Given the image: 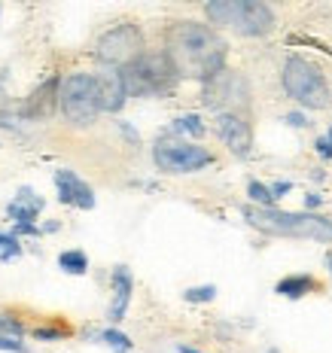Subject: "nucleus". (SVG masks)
<instances>
[{
	"mask_svg": "<svg viewBox=\"0 0 332 353\" xmlns=\"http://www.w3.org/2000/svg\"><path fill=\"white\" fill-rule=\"evenodd\" d=\"M52 183H55V195L64 208H73V210H95L98 204V195L88 183L79 176L77 171L70 168H58L52 174Z\"/></svg>",
	"mask_w": 332,
	"mask_h": 353,
	"instance_id": "obj_11",
	"label": "nucleus"
},
{
	"mask_svg": "<svg viewBox=\"0 0 332 353\" xmlns=\"http://www.w3.org/2000/svg\"><path fill=\"white\" fill-rule=\"evenodd\" d=\"M204 131H208V125H204V119L198 113H183L177 116V119H171V125H168L165 131H162V137H174V141H186V137H204Z\"/></svg>",
	"mask_w": 332,
	"mask_h": 353,
	"instance_id": "obj_16",
	"label": "nucleus"
},
{
	"mask_svg": "<svg viewBox=\"0 0 332 353\" xmlns=\"http://www.w3.org/2000/svg\"><path fill=\"white\" fill-rule=\"evenodd\" d=\"M204 16L241 37H265L277 25L275 10L262 0H213L204 3Z\"/></svg>",
	"mask_w": 332,
	"mask_h": 353,
	"instance_id": "obj_4",
	"label": "nucleus"
},
{
	"mask_svg": "<svg viewBox=\"0 0 332 353\" xmlns=\"http://www.w3.org/2000/svg\"><path fill=\"white\" fill-rule=\"evenodd\" d=\"M247 198H250V204L253 208H275V198H271V192H268V186L265 183H260V180H250L247 183Z\"/></svg>",
	"mask_w": 332,
	"mask_h": 353,
	"instance_id": "obj_21",
	"label": "nucleus"
},
{
	"mask_svg": "<svg viewBox=\"0 0 332 353\" xmlns=\"http://www.w3.org/2000/svg\"><path fill=\"white\" fill-rule=\"evenodd\" d=\"M28 335H31L34 341H64V338L73 335V326L64 320H49V323H37V326H31Z\"/></svg>",
	"mask_w": 332,
	"mask_h": 353,
	"instance_id": "obj_18",
	"label": "nucleus"
},
{
	"mask_svg": "<svg viewBox=\"0 0 332 353\" xmlns=\"http://www.w3.org/2000/svg\"><path fill=\"white\" fill-rule=\"evenodd\" d=\"M153 161L162 174H198L204 168H211L217 156L202 143H193V141H174V137H159L153 143Z\"/></svg>",
	"mask_w": 332,
	"mask_h": 353,
	"instance_id": "obj_9",
	"label": "nucleus"
},
{
	"mask_svg": "<svg viewBox=\"0 0 332 353\" xmlns=\"http://www.w3.org/2000/svg\"><path fill=\"white\" fill-rule=\"evenodd\" d=\"M317 290H320V281H317L314 274H290L275 283V292L284 299H305Z\"/></svg>",
	"mask_w": 332,
	"mask_h": 353,
	"instance_id": "obj_17",
	"label": "nucleus"
},
{
	"mask_svg": "<svg viewBox=\"0 0 332 353\" xmlns=\"http://www.w3.org/2000/svg\"><path fill=\"white\" fill-rule=\"evenodd\" d=\"M46 210V198L37 195L31 186H19V192L12 195V201L6 204V216L12 225H28L37 223V216Z\"/></svg>",
	"mask_w": 332,
	"mask_h": 353,
	"instance_id": "obj_15",
	"label": "nucleus"
},
{
	"mask_svg": "<svg viewBox=\"0 0 332 353\" xmlns=\"http://www.w3.org/2000/svg\"><path fill=\"white\" fill-rule=\"evenodd\" d=\"M131 296H135V274L128 265H116L110 271V305H107V320L110 326H119L131 307Z\"/></svg>",
	"mask_w": 332,
	"mask_h": 353,
	"instance_id": "obj_13",
	"label": "nucleus"
},
{
	"mask_svg": "<svg viewBox=\"0 0 332 353\" xmlns=\"http://www.w3.org/2000/svg\"><path fill=\"white\" fill-rule=\"evenodd\" d=\"M177 353H204V350L193 347V344H177Z\"/></svg>",
	"mask_w": 332,
	"mask_h": 353,
	"instance_id": "obj_31",
	"label": "nucleus"
},
{
	"mask_svg": "<svg viewBox=\"0 0 332 353\" xmlns=\"http://www.w3.org/2000/svg\"><path fill=\"white\" fill-rule=\"evenodd\" d=\"M58 268L64 271V274H70V277H86L88 274V256H86V250H61L58 253Z\"/></svg>",
	"mask_w": 332,
	"mask_h": 353,
	"instance_id": "obj_19",
	"label": "nucleus"
},
{
	"mask_svg": "<svg viewBox=\"0 0 332 353\" xmlns=\"http://www.w3.org/2000/svg\"><path fill=\"white\" fill-rule=\"evenodd\" d=\"M284 119H286V125H293V128H308V125H311L305 113H286Z\"/></svg>",
	"mask_w": 332,
	"mask_h": 353,
	"instance_id": "obj_28",
	"label": "nucleus"
},
{
	"mask_svg": "<svg viewBox=\"0 0 332 353\" xmlns=\"http://www.w3.org/2000/svg\"><path fill=\"white\" fill-rule=\"evenodd\" d=\"M116 128H119V134H122V137H125V141H128L131 146H137V143H140V134H137L135 128H131L128 122H116Z\"/></svg>",
	"mask_w": 332,
	"mask_h": 353,
	"instance_id": "obj_26",
	"label": "nucleus"
},
{
	"mask_svg": "<svg viewBox=\"0 0 332 353\" xmlns=\"http://www.w3.org/2000/svg\"><path fill=\"white\" fill-rule=\"evenodd\" d=\"M202 104L213 113H235L247 116L250 113V83L241 70L223 68L213 73L208 83H202Z\"/></svg>",
	"mask_w": 332,
	"mask_h": 353,
	"instance_id": "obj_7",
	"label": "nucleus"
},
{
	"mask_svg": "<svg viewBox=\"0 0 332 353\" xmlns=\"http://www.w3.org/2000/svg\"><path fill=\"white\" fill-rule=\"evenodd\" d=\"M58 85H61V77H49L43 79L40 85L21 101V107L16 110L21 122H43L58 110Z\"/></svg>",
	"mask_w": 332,
	"mask_h": 353,
	"instance_id": "obj_12",
	"label": "nucleus"
},
{
	"mask_svg": "<svg viewBox=\"0 0 332 353\" xmlns=\"http://www.w3.org/2000/svg\"><path fill=\"white\" fill-rule=\"evenodd\" d=\"M122 85L128 98H165L177 88V73L162 49H146L140 58L122 68Z\"/></svg>",
	"mask_w": 332,
	"mask_h": 353,
	"instance_id": "obj_3",
	"label": "nucleus"
},
{
	"mask_svg": "<svg viewBox=\"0 0 332 353\" xmlns=\"http://www.w3.org/2000/svg\"><path fill=\"white\" fill-rule=\"evenodd\" d=\"M6 83H10V68H0V104L6 98Z\"/></svg>",
	"mask_w": 332,
	"mask_h": 353,
	"instance_id": "obj_30",
	"label": "nucleus"
},
{
	"mask_svg": "<svg viewBox=\"0 0 332 353\" xmlns=\"http://www.w3.org/2000/svg\"><path fill=\"white\" fill-rule=\"evenodd\" d=\"M314 146H317V156H320V159H326V161H332V143L326 141V137H317V141H314Z\"/></svg>",
	"mask_w": 332,
	"mask_h": 353,
	"instance_id": "obj_27",
	"label": "nucleus"
},
{
	"mask_svg": "<svg viewBox=\"0 0 332 353\" xmlns=\"http://www.w3.org/2000/svg\"><path fill=\"white\" fill-rule=\"evenodd\" d=\"M144 52H146V37L135 21H119V25H113L110 31L101 34L98 43H95V61L101 68H113V70L128 68Z\"/></svg>",
	"mask_w": 332,
	"mask_h": 353,
	"instance_id": "obj_8",
	"label": "nucleus"
},
{
	"mask_svg": "<svg viewBox=\"0 0 332 353\" xmlns=\"http://www.w3.org/2000/svg\"><path fill=\"white\" fill-rule=\"evenodd\" d=\"M21 259V241L12 238L10 232H0V262H16Z\"/></svg>",
	"mask_w": 332,
	"mask_h": 353,
	"instance_id": "obj_23",
	"label": "nucleus"
},
{
	"mask_svg": "<svg viewBox=\"0 0 332 353\" xmlns=\"http://www.w3.org/2000/svg\"><path fill=\"white\" fill-rule=\"evenodd\" d=\"M95 341L107 344L113 353H131L135 350V341H131L125 332H119L116 326H107V329H101V332H95Z\"/></svg>",
	"mask_w": 332,
	"mask_h": 353,
	"instance_id": "obj_20",
	"label": "nucleus"
},
{
	"mask_svg": "<svg viewBox=\"0 0 332 353\" xmlns=\"http://www.w3.org/2000/svg\"><path fill=\"white\" fill-rule=\"evenodd\" d=\"M58 110H61L64 122L70 128H92L101 116L98 104V85L95 77L86 70H73L68 77H61L58 85Z\"/></svg>",
	"mask_w": 332,
	"mask_h": 353,
	"instance_id": "obj_6",
	"label": "nucleus"
},
{
	"mask_svg": "<svg viewBox=\"0 0 332 353\" xmlns=\"http://www.w3.org/2000/svg\"><path fill=\"white\" fill-rule=\"evenodd\" d=\"M165 58L171 61L177 79L208 83L213 73L226 68L228 43L217 28L195 19H177L165 28Z\"/></svg>",
	"mask_w": 332,
	"mask_h": 353,
	"instance_id": "obj_1",
	"label": "nucleus"
},
{
	"mask_svg": "<svg viewBox=\"0 0 332 353\" xmlns=\"http://www.w3.org/2000/svg\"><path fill=\"white\" fill-rule=\"evenodd\" d=\"M323 137H326V141L332 143V125H329V131H326V134H323Z\"/></svg>",
	"mask_w": 332,
	"mask_h": 353,
	"instance_id": "obj_33",
	"label": "nucleus"
},
{
	"mask_svg": "<svg viewBox=\"0 0 332 353\" xmlns=\"http://www.w3.org/2000/svg\"><path fill=\"white\" fill-rule=\"evenodd\" d=\"M0 350H3V353H31L25 341H16V338H3V335H0Z\"/></svg>",
	"mask_w": 332,
	"mask_h": 353,
	"instance_id": "obj_24",
	"label": "nucleus"
},
{
	"mask_svg": "<svg viewBox=\"0 0 332 353\" xmlns=\"http://www.w3.org/2000/svg\"><path fill=\"white\" fill-rule=\"evenodd\" d=\"M326 268H329V274H332V250L326 253Z\"/></svg>",
	"mask_w": 332,
	"mask_h": 353,
	"instance_id": "obj_32",
	"label": "nucleus"
},
{
	"mask_svg": "<svg viewBox=\"0 0 332 353\" xmlns=\"http://www.w3.org/2000/svg\"><path fill=\"white\" fill-rule=\"evenodd\" d=\"M213 131L223 141V146L232 156L247 159L250 150H253V125H250L247 116H235V113H219L213 119Z\"/></svg>",
	"mask_w": 332,
	"mask_h": 353,
	"instance_id": "obj_10",
	"label": "nucleus"
},
{
	"mask_svg": "<svg viewBox=\"0 0 332 353\" xmlns=\"http://www.w3.org/2000/svg\"><path fill=\"white\" fill-rule=\"evenodd\" d=\"M265 353H280V350H277V347H268V350H265Z\"/></svg>",
	"mask_w": 332,
	"mask_h": 353,
	"instance_id": "obj_34",
	"label": "nucleus"
},
{
	"mask_svg": "<svg viewBox=\"0 0 332 353\" xmlns=\"http://www.w3.org/2000/svg\"><path fill=\"white\" fill-rule=\"evenodd\" d=\"M280 83H284V92L302 107H308V110L332 107V88L326 83V77L308 58H302V55L286 58L284 70H280Z\"/></svg>",
	"mask_w": 332,
	"mask_h": 353,
	"instance_id": "obj_5",
	"label": "nucleus"
},
{
	"mask_svg": "<svg viewBox=\"0 0 332 353\" xmlns=\"http://www.w3.org/2000/svg\"><path fill=\"white\" fill-rule=\"evenodd\" d=\"M244 219L262 234H275V238H308L332 244V219L320 213H293V210H277V208H253L244 204Z\"/></svg>",
	"mask_w": 332,
	"mask_h": 353,
	"instance_id": "obj_2",
	"label": "nucleus"
},
{
	"mask_svg": "<svg viewBox=\"0 0 332 353\" xmlns=\"http://www.w3.org/2000/svg\"><path fill=\"white\" fill-rule=\"evenodd\" d=\"M0 12H3V6H0Z\"/></svg>",
	"mask_w": 332,
	"mask_h": 353,
	"instance_id": "obj_35",
	"label": "nucleus"
},
{
	"mask_svg": "<svg viewBox=\"0 0 332 353\" xmlns=\"http://www.w3.org/2000/svg\"><path fill=\"white\" fill-rule=\"evenodd\" d=\"M305 208H308V213L317 210V208H323V195L320 192H308L305 195Z\"/></svg>",
	"mask_w": 332,
	"mask_h": 353,
	"instance_id": "obj_29",
	"label": "nucleus"
},
{
	"mask_svg": "<svg viewBox=\"0 0 332 353\" xmlns=\"http://www.w3.org/2000/svg\"><path fill=\"white\" fill-rule=\"evenodd\" d=\"M92 77H95V85H98L101 113L116 116L125 107V101H128V94H125V85H122V73L113 70V68H98Z\"/></svg>",
	"mask_w": 332,
	"mask_h": 353,
	"instance_id": "obj_14",
	"label": "nucleus"
},
{
	"mask_svg": "<svg viewBox=\"0 0 332 353\" xmlns=\"http://www.w3.org/2000/svg\"><path fill=\"white\" fill-rule=\"evenodd\" d=\"M268 192H271V198H275V201H280L284 195L293 192V183H290V180H277V183H271V186H268Z\"/></svg>",
	"mask_w": 332,
	"mask_h": 353,
	"instance_id": "obj_25",
	"label": "nucleus"
},
{
	"mask_svg": "<svg viewBox=\"0 0 332 353\" xmlns=\"http://www.w3.org/2000/svg\"><path fill=\"white\" fill-rule=\"evenodd\" d=\"M213 299H217V286L213 283H202V286L183 290V301H189V305H208Z\"/></svg>",
	"mask_w": 332,
	"mask_h": 353,
	"instance_id": "obj_22",
	"label": "nucleus"
}]
</instances>
